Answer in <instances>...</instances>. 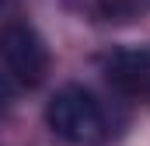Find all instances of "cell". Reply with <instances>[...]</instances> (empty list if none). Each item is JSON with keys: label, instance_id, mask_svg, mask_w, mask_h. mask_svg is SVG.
Instances as JSON below:
<instances>
[{"label": "cell", "instance_id": "obj_1", "mask_svg": "<svg viewBox=\"0 0 150 146\" xmlns=\"http://www.w3.org/2000/svg\"><path fill=\"white\" fill-rule=\"evenodd\" d=\"M45 122L63 143H74V146H98L108 139L105 111L94 101V94L84 91L80 84H67L49 98Z\"/></svg>", "mask_w": 150, "mask_h": 146}, {"label": "cell", "instance_id": "obj_2", "mask_svg": "<svg viewBox=\"0 0 150 146\" xmlns=\"http://www.w3.org/2000/svg\"><path fill=\"white\" fill-rule=\"evenodd\" d=\"M0 59L11 80L38 87L49 73V49L32 25H7L0 32Z\"/></svg>", "mask_w": 150, "mask_h": 146}, {"label": "cell", "instance_id": "obj_3", "mask_svg": "<svg viewBox=\"0 0 150 146\" xmlns=\"http://www.w3.org/2000/svg\"><path fill=\"white\" fill-rule=\"evenodd\" d=\"M101 73L119 94L150 105V45H119L101 56Z\"/></svg>", "mask_w": 150, "mask_h": 146}, {"label": "cell", "instance_id": "obj_4", "mask_svg": "<svg viewBox=\"0 0 150 146\" xmlns=\"http://www.w3.org/2000/svg\"><path fill=\"white\" fill-rule=\"evenodd\" d=\"M11 98H14V87H11L7 73H0V108H7V105H11Z\"/></svg>", "mask_w": 150, "mask_h": 146}, {"label": "cell", "instance_id": "obj_5", "mask_svg": "<svg viewBox=\"0 0 150 146\" xmlns=\"http://www.w3.org/2000/svg\"><path fill=\"white\" fill-rule=\"evenodd\" d=\"M0 4H4V0H0Z\"/></svg>", "mask_w": 150, "mask_h": 146}]
</instances>
